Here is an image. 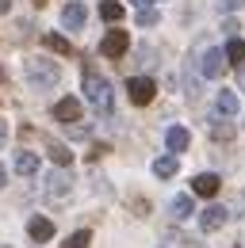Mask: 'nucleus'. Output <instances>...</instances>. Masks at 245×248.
Returning <instances> with one entry per match:
<instances>
[{
  "label": "nucleus",
  "instance_id": "obj_1",
  "mask_svg": "<svg viewBox=\"0 0 245 248\" xmlns=\"http://www.w3.org/2000/svg\"><path fill=\"white\" fill-rule=\"evenodd\" d=\"M23 80H27L35 92H50V88H58L61 69L50 58H27L23 62Z\"/></svg>",
  "mask_w": 245,
  "mask_h": 248
},
{
  "label": "nucleus",
  "instance_id": "obj_2",
  "mask_svg": "<svg viewBox=\"0 0 245 248\" xmlns=\"http://www.w3.org/2000/svg\"><path fill=\"white\" fill-rule=\"evenodd\" d=\"M85 99H88L100 115L111 111V84H107L100 73H92V69H85Z\"/></svg>",
  "mask_w": 245,
  "mask_h": 248
},
{
  "label": "nucleus",
  "instance_id": "obj_3",
  "mask_svg": "<svg viewBox=\"0 0 245 248\" xmlns=\"http://www.w3.org/2000/svg\"><path fill=\"white\" fill-rule=\"evenodd\" d=\"M126 92H130V103H138V107H146L157 92V84H153L150 77H130L126 80Z\"/></svg>",
  "mask_w": 245,
  "mask_h": 248
},
{
  "label": "nucleus",
  "instance_id": "obj_4",
  "mask_svg": "<svg viewBox=\"0 0 245 248\" xmlns=\"http://www.w3.org/2000/svg\"><path fill=\"white\" fill-rule=\"evenodd\" d=\"M126 46H130V34L126 31H107L104 42H100V54H104V58H122Z\"/></svg>",
  "mask_w": 245,
  "mask_h": 248
},
{
  "label": "nucleus",
  "instance_id": "obj_5",
  "mask_svg": "<svg viewBox=\"0 0 245 248\" xmlns=\"http://www.w3.org/2000/svg\"><path fill=\"white\" fill-rule=\"evenodd\" d=\"M199 73H203L207 80H218V77L226 73V54H222V50H207L203 62H199Z\"/></svg>",
  "mask_w": 245,
  "mask_h": 248
},
{
  "label": "nucleus",
  "instance_id": "obj_6",
  "mask_svg": "<svg viewBox=\"0 0 245 248\" xmlns=\"http://www.w3.org/2000/svg\"><path fill=\"white\" fill-rule=\"evenodd\" d=\"M69 191H73L69 172H50V176H46V195H50V199H69Z\"/></svg>",
  "mask_w": 245,
  "mask_h": 248
},
{
  "label": "nucleus",
  "instance_id": "obj_7",
  "mask_svg": "<svg viewBox=\"0 0 245 248\" xmlns=\"http://www.w3.org/2000/svg\"><path fill=\"white\" fill-rule=\"evenodd\" d=\"M77 119H81V99L65 95L54 103V123H77Z\"/></svg>",
  "mask_w": 245,
  "mask_h": 248
},
{
  "label": "nucleus",
  "instance_id": "obj_8",
  "mask_svg": "<svg viewBox=\"0 0 245 248\" xmlns=\"http://www.w3.org/2000/svg\"><path fill=\"white\" fill-rule=\"evenodd\" d=\"M218 176L214 172H199L195 180H192V195H203V199H211V195H218Z\"/></svg>",
  "mask_w": 245,
  "mask_h": 248
},
{
  "label": "nucleus",
  "instance_id": "obj_9",
  "mask_svg": "<svg viewBox=\"0 0 245 248\" xmlns=\"http://www.w3.org/2000/svg\"><path fill=\"white\" fill-rule=\"evenodd\" d=\"M226 206H207L203 214H199V225H203V233H214V229H222L226 225Z\"/></svg>",
  "mask_w": 245,
  "mask_h": 248
},
{
  "label": "nucleus",
  "instance_id": "obj_10",
  "mask_svg": "<svg viewBox=\"0 0 245 248\" xmlns=\"http://www.w3.org/2000/svg\"><path fill=\"white\" fill-rule=\"evenodd\" d=\"M85 19H88V12H85V4H65V12H61V23L69 27V31H81L85 27Z\"/></svg>",
  "mask_w": 245,
  "mask_h": 248
},
{
  "label": "nucleus",
  "instance_id": "obj_11",
  "mask_svg": "<svg viewBox=\"0 0 245 248\" xmlns=\"http://www.w3.org/2000/svg\"><path fill=\"white\" fill-rule=\"evenodd\" d=\"M27 233H31L35 245H42V241L54 237V221H50V217H31V221H27Z\"/></svg>",
  "mask_w": 245,
  "mask_h": 248
},
{
  "label": "nucleus",
  "instance_id": "obj_12",
  "mask_svg": "<svg viewBox=\"0 0 245 248\" xmlns=\"http://www.w3.org/2000/svg\"><path fill=\"white\" fill-rule=\"evenodd\" d=\"M165 145H169V153H184V149L192 145V134H188L184 126H173V130L165 134Z\"/></svg>",
  "mask_w": 245,
  "mask_h": 248
},
{
  "label": "nucleus",
  "instance_id": "obj_13",
  "mask_svg": "<svg viewBox=\"0 0 245 248\" xmlns=\"http://www.w3.org/2000/svg\"><path fill=\"white\" fill-rule=\"evenodd\" d=\"M214 111H218L222 119L238 115V95H234V92H218V99H214Z\"/></svg>",
  "mask_w": 245,
  "mask_h": 248
},
{
  "label": "nucleus",
  "instance_id": "obj_14",
  "mask_svg": "<svg viewBox=\"0 0 245 248\" xmlns=\"http://www.w3.org/2000/svg\"><path fill=\"white\" fill-rule=\"evenodd\" d=\"M176 168H180L176 156H157V160H153V176H161V180H173Z\"/></svg>",
  "mask_w": 245,
  "mask_h": 248
},
{
  "label": "nucleus",
  "instance_id": "obj_15",
  "mask_svg": "<svg viewBox=\"0 0 245 248\" xmlns=\"http://www.w3.org/2000/svg\"><path fill=\"white\" fill-rule=\"evenodd\" d=\"M16 172H19V176H35V172H38V156L27 153V149L16 153Z\"/></svg>",
  "mask_w": 245,
  "mask_h": 248
},
{
  "label": "nucleus",
  "instance_id": "obj_16",
  "mask_svg": "<svg viewBox=\"0 0 245 248\" xmlns=\"http://www.w3.org/2000/svg\"><path fill=\"white\" fill-rule=\"evenodd\" d=\"M42 42H46V50H54V54H61V58H69V54H73L69 38H61V34H46Z\"/></svg>",
  "mask_w": 245,
  "mask_h": 248
},
{
  "label": "nucleus",
  "instance_id": "obj_17",
  "mask_svg": "<svg viewBox=\"0 0 245 248\" xmlns=\"http://www.w3.org/2000/svg\"><path fill=\"white\" fill-rule=\"evenodd\" d=\"M226 62L245 65V42L242 38H230V42H226Z\"/></svg>",
  "mask_w": 245,
  "mask_h": 248
},
{
  "label": "nucleus",
  "instance_id": "obj_18",
  "mask_svg": "<svg viewBox=\"0 0 245 248\" xmlns=\"http://www.w3.org/2000/svg\"><path fill=\"white\" fill-rule=\"evenodd\" d=\"M100 16H104L107 23H119L122 19V4L119 0H104V4H100Z\"/></svg>",
  "mask_w": 245,
  "mask_h": 248
},
{
  "label": "nucleus",
  "instance_id": "obj_19",
  "mask_svg": "<svg viewBox=\"0 0 245 248\" xmlns=\"http://www.w3.org/2000/svg\"><path fill=\"white\" fill-rule=\"evenodd\" d=\"M173 217H176V221L192 217V195H180V199H173Z\"/></svg>",
  "mask_w": 245,
  "mask_h": 248
},
{
  "label": "nucleus",
  "instance_id": "obj_20",
  "mask_svg": "<svg viewBox=\"0 0 245 248\" xmlns=\"http://www.w3.org/2000/svg\"><path fill=\"white\" fill-rule=\"evenodd\" d=\"M50 160H54L58 168H69V160H73V153H69L65 145H54V141H50Z\"/></svg>",
  "mask_w": 245,
  "mask_h": 248
},
{
  "label": "nucleus",
  "instance_id": "obj_21",
  "mask_svg": "<svg viewBox=\"0 0 245 248\" xmlns=\"http://www.w3.org/2000/svg\"><path fill=\"white\" fill-rule=\"evenodd\" d=\"M88 241H92L88 229H77V233H73V237H69V241H65L61 248H88Z\"/></svg>",
  "mask_w": 245,
  "mask_h": 248
},
{
  "label": "nucleus",
  "instance_id": "obj_22",
  "mask_svg": "<svg viewBox=\"0 0 245 248\" xmlns=\"http://www.w3.org/2000/svg\"><path fill=\"white\" fill-rule=\"evenodd\" d=\"M211 138H214V141H230V138H234V126H230V123H214L211 126Z\"/></svg>",
  "mask_w": 245,
  "mask_h": 248
},
{
  "label": "nucleus",
  "instance_id": "obj_23",
  "mask_svg": "<svg viewBox=\"0 0 245 248\" xmlns=\"http://www.w3.org/2000/svg\"><path fill=\"white\" fill-rule=\"evenodd\" d=\"M157 19H161V16H157L153 8H142V12H138V23H142V27H153Z\"/></svg>",
  "mask_w": 245,
  "mask_h": 248
},
{
  "label": "nucleus",
  "instance_id": "obj_24",
  "mask_svg": "<svg viewBox=\"0 0 245 248\" xmlns=\"http://www.w3.org/2000/svg\"><path fill=\"white\" fill-rule=\"evenodd\" d=\"M245 0H218V12H238Z\"/></svg>",
  "mask_w": 245,
  "mask_h": 248
},
{
  "label": "nucleus",
  "instance_id": "obj_25",
  "mask_svg": "<svg viewBox=\"0 0 245 248\" xmlns=\"http://www.w3.org/2000/svg\"><path fill=\"white\" fill-rule=\"evenodd\" d=\"M238 84H242V92H245V65H238Z\"/></svg>",
  "mask_w": 245,
  "mask_h": 248
},
{
  "label": "nucleus",
  "instance_id": "obj_26",
  "mask_svg": "<svg viewBox=\"0 0 245 248\" xmlns=\"http://www.w3.org/2000/svg\"><path fill=\"white\" fill-rule=\"evenodd\" d=\"M4 141H8V126L0 123V145H4Z\"/></svg>",
  "mask_w": 245,
  "mask_h": 248
},
{
  "label": "nucleus",
  "instance_id": "obj_27",
  "mask_svg": "<svg viewBox=\"0 0 245 248\" xmlns=\"http://www.w3.org/2000/svg\"><path fill=\"white\" fill-rule=\"evenodd\" d=\"M8 8H12V0H0V16H4V12H8Z\"/></svg>",
  "mask_w": 245,
  "mask_h": 248
},
{
  "label": "nucleus",
  "instance_id": "obj_28",
  "mask_svg": "<svg viewBox=\"0 0 245 248\" xmlns=\"http://www.w3.org/2000/svg\"><path fill=\"white\" fill-rule=\"evenodd\" d=\"M4 180H8V172H4V168H0V187H4Z\"/></svg>",
  "mask_w": 245,
  "mask_h": 248
},
{
  "label": "nucleus",
  "instance_id": "obj_29",
  "mask_svg": "<svg viewBox=\"0 0 245 248\" xmlns=\"http://www.w3.org/2000/svg\"><path fill=\"white\" fill-rule=\"evenodd\" d=\"M134 4H138V8H146V4H153V0H134Z\"/></svg>",
  "mask_w": 245,
  "mask_h": 248
},
{
  "label": "nucleus",
  "instance_id": "obj_30",
  "mask_svg": "<svg viewBox=\"0 0 245 248\" xmlns=\"http://www.w3.org/2000/svg\"><path fill=\"white\" fill-rule=\"evenodd\" d=\"M0 80H4V65H0Z\"/></svg>",
  "mask_w": 245,
  "mask_h": 248
},
{
  "label": "nucleus",
  "instance_id": "obj_31",
  "mask_svg": "<svg viewBox=\"0 0 245 248\" xmlns=\"http://www.w3.org/2000/svg\"><path fill=\"white\" fill-rule=\"evenodd\" d=\"M35 4H46V0H35Z\"/></svg>",
  "mask_w": 245,
  "mask_h": 248
}]
</instances>
